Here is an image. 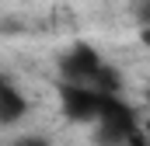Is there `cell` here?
Listing matches in <instances>:
<instances>
[{"instance_id":"obj_1","label":"cell","mask_w":150,"mask_h":146,"mask_svg":"<svg viewBox=\"0 0 150 146\" xmlns=\"http://www.w3.org/2000/svg\"><path fill=\"white\" fill-rule=\"evenodd\" d=\"M94 125V143L98 146H126V139L140 129V118L129 101H122L119 94H105Z\"/></svg>"},{"instance_id":"obj_2","label":"cell","mask_w":150,"mask_h":146,"mask_svg":"<svg viewBox=\"0 0 150 146\" xmlns=\"http://www.w3.org/2000/svg\"><path fill=\"white\" fill-rule=\"evenodd\" d=\"M101 66H105L101 52L94 45H87V42H77L74 49H67L59 56V77H63V84H87L91 87Z\"/></svg>"},{"instance_id":"obj_3","label":"cell","mask_w":150,"mask_h":146,"mask_svg":"<svg viewBox=\"0 0 150 146\" xmlns=\"http://www.w3.org/2000/svg\"><path fill=\"white\" fill-rule=\"evenodd\" d=\"M101 101H105V94L87 87V84H63L59 87V108H63V115L70 122L91 125L98 118V111H101Z\"/></svg>"},{"instance_id":"obj_4","label":"cell","mask_w":150,"mask_h":146,"mask_svg":"<svg viewBox=\"0 0 150 146\" xmlns=\"http://www.w3.org/2000/svg\"><path fill=\"white\" fill-rule=\"evenodd\" d=\"M25 115H28V98L11 80L0 77V125H18Z\"/></svg>"},{"instance_id":"obj_5","label":"cell","mask_w":150,"mask_h":146,"mask_svg":"<svg viewBox=\"0 0 150 146\" xmlns=\"http://www.w3.org/2000/svg\"><path fill=\"white\" fill-rule=\"evenodd\" d=\"M11 146H52L49 139H38V136H25V139H14Z\"/></svg>"},{"instance_id":"obj_6","label":"cell","mask_w":150,"mask_h":146,"mask_svg":"<svg viewBox=\"0 0 150 146\" xmlns=\"http://www.w3.org/2000/svg\"><path fill=\"white\" fill-rule=\"evenodd\" d=\"M126 146H147V136H143V129H136V132L126 139Z\"/></svg>"}]
</instances>
